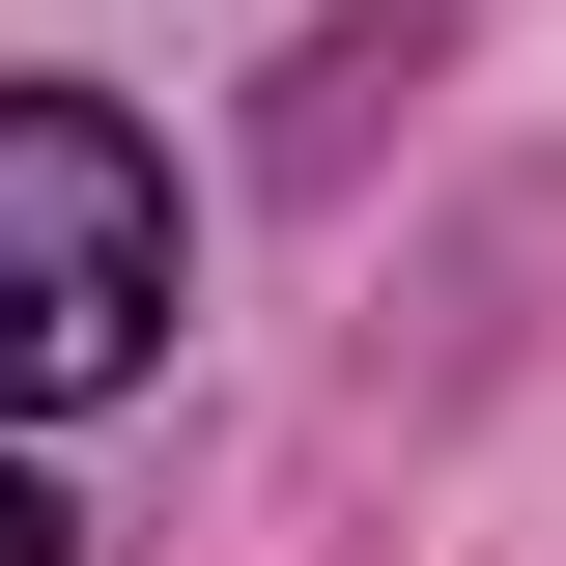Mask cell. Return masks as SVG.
<instances>
[{"label":"cell","instance_id":"obj_1","mask_svg":"<svg viewBox=\"0 0 566 566\" xmlns=\"http://www.w3.org/2000/svg\"><path fill=\"white\" fill-rule=\"evenodd\" d=\"M142 368H170V170H142V114L29 85L0 114V424H85Z\"/></svg>","mask_w":566,"mask_h":566},{"label":"cell","instance_id":"obj_2","mask_svg":"<svg viewBox=\"0 0 566 566\" xmlns=\"http://www.w3.org/2000/svg\"><path fill=\"white\" fill-rule=\"evenodd\" d=\"M0 566H57V482H29V453H0Z\"/></svg>","mask_w":566,"mask_h":566}]
</instances>
